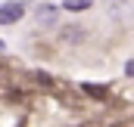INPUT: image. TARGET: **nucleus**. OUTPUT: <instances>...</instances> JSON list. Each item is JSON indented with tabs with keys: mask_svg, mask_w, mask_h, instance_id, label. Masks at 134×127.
Here are the masks:
<instances>
[{
	"mask_svg": "<svg viewBox=\"0 0 134 127\" xmlns=\"http://www.w3.org/2000/svg\"><path fill=\"white\" fill-rule=\"evenodd\" d=\"M91 6H94V0H63V9H69V12H84Z\"/></svg>",
	"mask_w": 134,
	"mask_h": 127,
	"instance_id": "obj_3",
	"label": "nucleus"
},
{
	"mask_svg": "<svg viewBox=\"0 0 134 127\" xmlns=\"http://www.w3.org/2000/svg\"><path fill=\"white\" fill-rule=\"evenodd\" d=\"M34 19H37V25H41V28H53V25L59 22V6L41 3V6H37V12H34Z\"/></svg>",
	"mask_w": 134,
	"mask_h": 127,
	"instance_id": "obj_1",
	"label": "nucleus"
},
{
	"mask_svg": "<svg viewBox=\"0 0 134 127\" xmlns=\"http://www.w3.org/2000/svg\"><path fill=\"white\" fill-rule=\"evenodd\" d=\"M81 90L91 93L94 99H103V96H106V87H103V84H81Z\"/></svg>",
	"mask_w": 134,
	"mask_h": 127,
	"instance_id": "obj_4",
	"label": "nucleus"
},
{
	"mask_svg": "<svg viewBox=\"0 0 134 127\" xmlns=\"http://www.w3.org/2000/svg\"><path fill=\"white\" fill-rule=\"evenodd\" d=\"M125 74H128V78H134V59H128V62H125Z\"/></svg>",
	"mask_w": 134,
	"mask_h": 127,
	"instance_id": "obj_5",
	"label": "nucleus"
},
{
	"mask_svg": "<svg viewBox=\"0 0 134 127\" xmlns=\"http://www.w3.org/2000/svg\"><path fill=\"white\" fill-rule=\"evenodd\" d=\"M22 12H25V6H22V3L6 0V3L0 6V25H13V22H19V19H22Z\"/></svg>",
	"mask_w": 134,
	"mask_h": 127,
	"instance_id": "obj_2",
	"label": "nucleus"
}]
</instances>
